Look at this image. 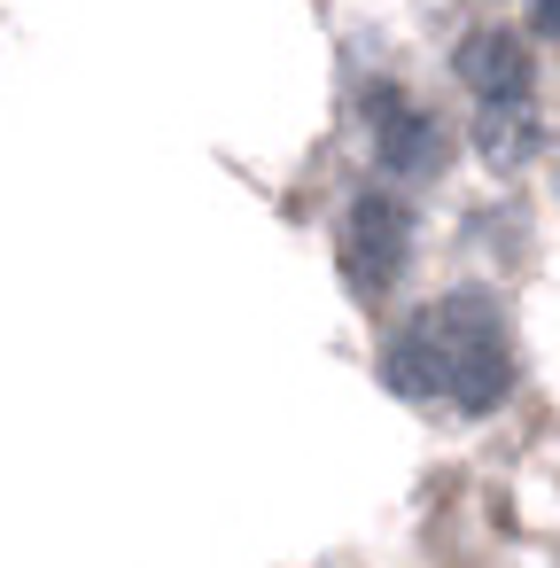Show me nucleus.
I'll use <instances>...</instances> for the list:
<instances>
[{"label": "nucleus", "mask_w": 560, "mask_h": 568, "mask_svg": "<svg viewBox=\"0 0 560 568\" xmlns=\"http://www.w3.org/2000/svg\"><path fill=\"white\" fill-rule=\"evenodd\" d=\"M381 382L413 405H444L459 420H482L506 405L513 389V335H506V312L475 288L459 296H436L420 304L389 351H381Z\"/></svg>", "instance_id": "obj_1"}, {"label": "nucleus", "mask_w": 560, "mask_h": 568, "mask_svg": "<svg viewBox=\"0 0 560 568\" xmlns=\"http://www.w3.org/2000/svg\"><path fill=\"white\" fill-rule=\"evenodd\" d=\"M343 273H350V296H381L397 273H405V257H413V219H405V203L397 195H381V187H366V195H350V211H343Z\"/></svg>", "instance_id": "obj_2"}, {"label": "nucleus", "mask_w": 560, "mask_h": 568, "mask_svg": "<svg viewBox=\"0 0 560 568\" xmlns=\"http://www.w3.org/2000/svg\"><path fill=\"white\" fill-rule=\"evenodd\" d=\"M366 125H374V156H381V172H397V180H428V172L444 164V125H436L405 87L374 79V87H366Z\"/></svg>", "instance_id": "obj_3"}, {"label": "nucleus", "mask_w": 560, "mask_h": 568, "mask_svg": "<svg viewBox=\"0 0 560 568\" xmlns=\"http://www.w3.org/2000/svg\"><path fill=\"white\" fill-rule=\"evenodd\" d=\"M529 48L513 32H467L459 40V87L475 102H529Z\"/></svg>", "instance_id": "obj_4"}, {"label": "nucleus", "mask_w": 560, "mask_h": 568, "mask_svg": "<svg viewBox=\"0 0 560 568\" xmlns=\"http://www.w3.org/2000/svg\"><path fill=\"white\" fill-rule=\"evenodd\" d=\"M482 156L490 164H521L537 149V125H529V102H482Z\"/></svg>", "instance_id": "obj_5"}, {"label": "nucleus", "mask_w": 560, "mask_h": 568, "mask_svg": "<svg viewBox=\"0 0 560 568\" xmlns=\"http://www.w3.org/2000/svg\"><path fill=\"white\" fill-rule=\"evenodd\" d=\"M537 24H544V32H560V0H537Z\"/></svg>", "instance_id": "obj_6"}]
</instances>
